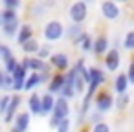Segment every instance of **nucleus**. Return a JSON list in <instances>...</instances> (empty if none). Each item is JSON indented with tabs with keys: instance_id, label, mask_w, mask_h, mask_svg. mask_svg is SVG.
Here are the masks:
<instances>
[{
	"instance_id": "obj_1",
	"label": "nucleus",
	"mask_w": 134,
	"mask_h": 132,
	"mask_svg": "<svg viewBox=\"0 0 134 132\" xmlns=\"http://www.w3.org/2000/svg\"><path fill=\"white\" fill-rule=\"evenodd\" d=\"M64 31H66V28L63 26L61 20H48V22L44 24L42 37H44L46 41H50V42H55V41H59V39L64 37Z\"/></svg>"
},
{
	"instance_id": "obj_2",
	"label": "nucleus",
	"mask_w": 134,
	"mask_h": 132,
	"mask_svg": "<svg viewBox=\"0 0 134 132\" xmlns=\"http://www.w3.org/2000/svg\"><path fill=\"white\" fill-rule=\"evenodd\" d=\"M68 17H70L72 24H79V26H81V24L86 20V17H88V8H86V4L83 2V0L74 2V4L70 6V9H68Z\"/></svg>"
},
{
	"instance_id": "obj_3",
	"label": "nucleus",
	"mask_w": 134,
	"mask_h": 132,
	"mask_svg": "<svg viewBox=\"0 0 134 132\" xmlns=\"http://www.w3.org/2000/svg\"><path fill=\"white\" fill-rule=\"evenodd\" d=\"M94 103H96L97 112H99V114H105V112H108V110L114 106V97H112V94H110L108 90H101V92L96 94Z\"/></svg>"
},
{
	"instance_id": "obj_4",
	"label": "nucleus",
	"mask_w": 134,
	"mask_h": 132,
	"mask_svg": "<svg viewBox=\"0 0 134 132\" xmlns=\"http://www.w3.org/2000/svg\"><path fill=\"white\" fill-rule=\"evenodd\" d=\"M101 15L107 20H116V19H119L121 9L118 6V2H114V0H105V2L101 4Z\"/></svg>"
},
{
	"instance_id": "obj_5",
	"label": "nucleus",
	"mask_w": 134,
	"mask_h": 132,
	"mask_svg": "<svg viewBox=\"0 0 134 132\" xmlns=\"http://www.w3.org/2000/svg\"><path fill=\"white\" fill-rule=\"evenodd\" d=\"M20 64L26 68L28 73H41V72L46 68V62L41 61L37 55H35V57H24V59L20 61Z\"/></svg>"
},
{
	"instance_id": "obj_6",
	"label": "nucleus",
	"mask_w": 134,
	"mask_h": 132,
	"mask_svg": "<svg viewBox=\"0 0 134 132\" xmlns=\"http://www.w3.org/2000/svg\"><path fill=\"white\" fill-rule=\"evenodd\" d=\"M68 114H70V103H68V99H64V97L59 95V97L55 99V106H53L52 116H55L59 121H63V119L68 117Z\"/></svg>"
},
{
	"instance_id": "obj_7",
	"label": "nucleus",
	"mask_w": 134,
	"mask_h": 132,
	"mask_svg": "<svg viewBox=\"0 0 134 132\" xmlns=\"http://www.w3.org/2000/svg\"><path fill=\"white\" fill-rule=\"evenodd\" d=\"M105 66L108 72H116L119 68V62H121V55H119V50L118 48H112L105 53Z\"/></svg>"
},
{
	"instance_id": "obj_8",
	"label": "nucleus",
	"mask_w": 134,
	"mask_h": 132,
	"mask_svg": "<svg viewBox=\"0 0 134 132\" xmlns=\"http://www.w3.org/2000/svg\"><path fill=\"white\" fill-rule=\"evenodd\" d=\"M50 64L57 72H66L68 66H70V59H68L66 53H52L50 55Z\"/></svg>"
},
{
	"instance_id": "obj_9",
	"label": "nucleus",
	"mask_w": 134,
	"mask_h": 132,
	"mask_svg": "<svg viewBox=\"0 0 134 132\" xmlns=\"http://www.w3.org/2000/svg\"><path fill=\"white\" fill-rule=\"evenodd\" d=\"M63 86H64V73H61V72L53 73L52 79H50V83H48V92L52 95H55V94L59 95L61 90H63Z\"/></svg>"
},
{
	"instance_id": "obj_10",
	"label": "nucleus",
	"mask_w": 134,
	"mask_h": 132,
	"mask_svg": "<svg viewBox=\"0 0 134 132\" xmlns=\"http://www.w3.org/2000/svg\"><path fill=\"white\" fill-rule=\"evenodd\" d=\"M53 106H55V97L46 92L44 95H41V116H48L53 112Z\"/></svg>"
},
{
	"instance_id": "obj_11",
	"label": "nucleus",
	"mask_w": 134,
	"mask_h": 132,
	"mask_svg": "<svg viewBox=\"0 0 134 132\" xmlns=\"http://www.w3.org/2000/svg\"><path fill=\"white\" fill-rule=\"evenodd\" d=\"M20 95L19 94H15V95H11V101H9V106H8V112H6V117H4V121L6 123H11L13 119H15V116H17V108L20 106Z\"/></svg>"
},
{
	"instance_id": "obj_12",
	"label": "nucleus",
	"mask_w": 134,
	"mask_h": 132,
	"mask_svg": "<svg viewBox=\"0 0 134 132\" xmlns=\"http://www.w3.org/2000/svg\"><path fill=\"white\" fill-rule=\"evenodd\" d=\"M31 39H33V26L31 24H20V30L17 33V42L22 46L24 42H28Z\"/></svg>"
},
{
	"instance_id": "obj_13",
	"label": "nucleus",
	"mask_w": 134,
	"mask_h": 132,
	"mask_svg": "<svg viewBox=\"0 0 134 132\" xmlns=\"http://www.w3.org/2000/svg\"><path fill=\"white\" fill-rule=\"evenodd\" d=\"M13 123H15L13 128H17V130H20V132H26V130L30 128V112H19V114L15 116Z\"/></svg>"
},
{
	"instance_id": "obj_14",
	"label": "nucleus",
	"mask_w": 134,
	"mask_h": 132,
	"mask_svg": "<svg viewBox=\"0 0 134 132\" xmlns=\"http://www.w3.org/2000/svg\"><path fill=\"white\" fill-rule=\"evenodd\" d=\"M92 51H94L96 55H105V53L108 51V39H107V35H99L97 39H94Z\"/></svg>"
},
{
	"instance_id": "obj_15",
	"label": "nucleus",
	"mask_w": 134,
	"mask_h": 132,
	"mask_svg": "<svg viewBox=\"0 0 134 132\" xmlns=\"http://www.w3.org/2000/svg\"><path fill=\"white\" fill-rule=\"evenodd\" d=\"M129 79H127V73H118V77L114 79V92L118 95H123L127 94V88H129Z\"/></svg>"
},
{
	"instance_id": "obj_16",
	"label": "nucleus",
	"mask_w": 134,
	"mask_h": 132,
	"mask_svg": "<svg viewBox=\"0 0 134 132\" xmlns=\"http://www.w3.org/2000/svg\"><path fill=\"white\" fill-rule=\"evenodd\" d=\"M88 72H90V81H88V84L101 86V84L105 83V73H103V70H101V68L90 66V68H88Z\"/></svg>"
},
{
	"instance_id": "obj_17",
	"label": "nucleus",
	"mask_w": 134,
	"mask_h": 132,
	"mask_svg": "<svg viewBox=\"0 0 134 132\" xmlns=\"http://www.w3.org/2000/svg\"><path fill=\"white\" fill-rule=\"evenodd\" d=\"M0 30H2L4 37H8V39H17V33H19V30H20V22H19V20L8 22V24H4Z\"/></svg>"
},
{
	"instance_id": "obj_18",
	"label": "nucleus",
	"mask_w": 134,
	"mask_h": 132,
	"mask_svg": "<svg viewBox=\"0 0 134 132\" xmlns=\"http://www.w3.org/2000/svg\"><path fill=\"white\" fill-rule=\"evenodd\" d=\"M28 108H30V114L33 116H41V95L37 92H33L28 99Z\"/></svg>"
},
{
	"instance_id": "obj_19",
	"label": "nucleus",
	"mask_w": 134,
	"mask_h": 132,
	"mask_svg": "<svg viewBox=\"0 0 134 132\" xmlns=\"http://www.w3.org/2000/svg\"><path fill=\"white\" fill-rule=\"evenodd\" d=\"M39 50H41V44L35 39H31V41H28V42L22 44V51L26 53V57H35L39 53Z\"/></svg>"
},
{
	"instance_id": "obj_20",
	"label": "nucleus",
	"mask_w": 134,
	"mask_h": 132,
	"mask_svg": "<svg viewBox=\"0 0 134 132\" xmlns=\"http://www.w3.org/2000/svg\"><path fill=\"white\" fill-rule=\"evenodd\" d=\"M9 75L13 77V83H22V84H24V81H26V77H28V72H26V68L19 62V64L15 66V70H13Z\"/></svg>"
},
{
	"instance_id": "obj_21",
	"label": "nucleus",
	"mask_w": 134,
	"mask_h": 132,
	"mask_svg": "<svg viewBox=\"0 0 134 132\" xmlns=\"http://www.w3.org/2000/svg\"><path fill=\"white\" fill-rule=\"evenodd\" d=\"M41 84V75L39 73H28L26 81H24V90H35V86Z\"/></svg>"
},
{
	"instance_id": "obj_22",
	"label": "nucleus",
	"mask_w": 134,
	"mask_h": 132,
	"mask_svg": "<svg viewBox=\"0 0 134 132\" xmlns=\"http://www.w3.org/2000/svg\"><path fill=\"white\" fill-rule=\"evenodd\" d=\"M81 33H83V28H81L79 24H72V26H70V28H66V31H64V35H66L68 39H72V41H74V39H77Z\"/></svg>"
},
{
	"instance_id": "obj_23",
	"label": "nucleus",
	"mask_w": 134,
	"mask_h": 132,
	"mask_svg": "<svg viewBox=\"0 0 134 132\" xmlns=\"http://www.w3.org/2000/svg\"><path fill=\"white\" fill-rule=\"evenodd\" d=\"M15 55H13V51H11V48L9 46H6V44H0V59H2L4 62H8V61H11Z\"/></svg>"
},
{
	"instance_id": "obj_24",
	"label": "nucleus",
	"mask_w": 134,
	"mask_h": 132,
	"mask_svg": "<svg viewBox=\"0 0 134 132\" xmlns=\"http://www.w3.org/2000/svg\"><path fill=\"white\" fill-rule=\"evenodd\" d=\"M129 95L127 94H123V95H118V99H114V106L118 108V110H125L127 106H129Z\"/></svg>"
},
{
	"instance_id": "obj_25",
	"label": "nucleus",
	"mask_w": 134,
	"mask_h": 132,
	"mask_svg": "<svg viewBox=\"0 0 134 132\" xmlns=\"http://www.w3.org/2000/svg\"><path fill=\"white\" fill-rule=\"evenodd\" d=\"M2 19H4V24H8V22L19 20V15H17V11H13V9H2Z\"/></svg>"
},
{
	"instance_id": "obj_26",
	"label": "nucleus",
	"mask_w": 134,
	"mask_h": 132,
	"mask_svg": "<svg viewBox=\"0 0 134 132\" xmlns=\"http://www.w3.org/2000/svg\"><path fill=\"white\" fill-rule=\"evenodd\" d=\"M92 46H94V39L85 31V37H83V41H81V44H79V48L83 50V51H90L92 50Z\"/></svg>"
},
{
	"instance_id": "obj_27",
	"label": "nucleus",
	"mask_w": 134,
	"mask_h": 132,
	"mask_svg": "<svg viewBox=\"0 0 134 132\" xmlns=\"http://www.w3.org/2000/svg\"><path fill=\"white\" fill-rule=\"evenodd\" d=\"M59 95H61V97H64V99H68V101H70V99H74V97H75V95H77V94H75V90H74V86H70V84H64V86H63V90H61V94H59Z\"/></svg>"
},
{
	"instance_id": "obj_28",
	"label": "nucleus",
	"mask_w": 134,
	"mask_h": 132,
	"mask_svg": "<svg viewBox=\"0 0 134 132\" xmlns=\"http://www.w3.org/2000/svg\"><path fill=\"white\" fill-rule=\"evenodd\" d=\"M2 4H4V9H13V11H17V9L22 6V0H2Z\"/></svg>"
},
{
	"instance_id": "obj_29",
	"label": "nucleus",
	"mask_w": 134,
	"mask_h": 132,
	"mask_svg": "<svg viewBox=\"0 0 134 132\" xmlns=\"http://www.w3.org/2000/svg\"><path fill=\"white\" fill-rule=\"evenodd\" d=\"M123 48H127V50H134V30L129 31V33L125 35V39H123Z\"/></svg>"
},
{
	"instance_id": "obj_30",
	"label": "nucleus",
	"mask_w": 134,
	"mask_h": 132,
	"mask_svg": "<svg viewBox=\"0 0 134 132\" xmlns=\"http://www.w3.org/2000/svg\"><path fill=\"white\" fill-rule=\"evenodd\" d=\"M9 101H11V95H2V97H0V114L6 116L8 106H9Z\"/></svg>"
},
{
	"instance_id": "obj_31",
	"label": "nucleus",
	"mask_w": 134,
	"mask_h": 132,
	"mask_svg": "<svg viewBox=\"0 0 134 132\" xmlns=\"http://www.w3.org/2000/svg\"><path fill=\"white\" fill-rule=\"evenodd\" d=\"M74 90H75V94H83V92L86 90V83H85L81 77H77L75 83H74Z\"/></svg>"
},
{
	"instance_id": "obj_32",
	"label": "nucleus",
	"mask_w": 134,
	"mask_h": 132,
	"mask_svg": "<svg viewBox=\"0 0 134 132\" xmlns=\"http://www.w3.org/2000/svg\"><path fill=\"white\" fill-rule=\"evenodd\" d=\"M50 55H52V51H50V46H48V44H46V46H41V50H39L37 57H39L41 61H44V59H50Z\"/></svg>"
},
{
	"instance_id": "obj_33",
	"label": "nucleus",
	"mask_w": 134,
	"mask_h": 132,
	"mask_svg": "<svg viewBox=\"0 0 134 132\" xmlns=\"http://www.w3.org/2000/svg\"><path fill=\"white\" fill-rule=\"evenodd\" d=\"M57 132H70V119L66 117V119H63L59 125H57V128H55Z\"/></svg>"
},
{
	"instance_id": "obj_34",
	"label": "nucleus",
	"mask_w": 134,
	"mask_h": 132,
	"mask_svg": "<svg viewBox=\"0 0 134 132\" xmlns=\"http://www.w3.org/2000/svg\"><path fill=\"white\" fill-rule=\"evenodd\" d=\"M90 132H110V127H108L107 123H103V121H101V123H97V125H94Z\"/></svg>"
},
{
	"instance_id": "obj_35",
	"label": "nucleus",
	"mask_w": 134,
	"mask_h": 132,
	"mask_svg": "<svg viewBox=\"0 0 134 132\" xmlns=\"http://www.w3.org/2000/svg\"><path fill=\"white\" fill-rule=\"evenodd\" d=\"M127 79H129V83H132V84H134V61H130V64H129V70H127Z\"/></svg>"
},
{
	"instance_id": "obj_36",
	"label": "nucleus",
	"mask_w": 134,
	"mask_h": 132,
	"mask_svg": "<svg viewBox=\"0 0 134 132\" xmlns=\"http://www.w3.org/2000/svg\"><path fill=\"white\" fill-rule=\"evenodd\" d=\"M13 88V77L9 73H6V79H4V90H11Z\"/></svg>"
},
{
	"instance_id": "obj_37",
	"label": "nucleus",
	"mask_w": 134,
	"mask_h": 132,
	"mask_svg": "<svg viewBox=\"0 0 134 132\" xmlns=\"http://www.w3.org/2000/svg\"><path fill=\"white\" fill-rule=\"evenodd\" d=\"M90 121H92L94 125H97V123H101V121H103V114H99V112H96V114H92V116H90Z\"/></svg>"
},
{
	"instance_id": "obj_38",
	"label": "nucleus",
	"mask_w": 134,
	"mask_h": 132,
	"mask_svg": "<svg viewBox=\"0 0 134 132\" xmlns=\"http://www.w3.org/2000/svg\"><path fill=\"white\" fill-rule=\"evenodd\" d=\"M4 79H6V70H0V90H4Z\"/></svg>"
},
{
	"instance_id": "obj_39",
	"label": "nucleus",
	"mask_w": 134,
	"mask_h": 132,
	"mask_svg": "<svg viewBox=\"0 0 134 132\" xmlns=\"http://www.w3.org/2000/svg\"><path fill=\"white\" fill-rule=\"evenodd\" d=\"M4 26V19H2V11H0V28Z\"/></svg>"
},
{
	"instance_id": "obj_40",
	"label": "nucleus",
	"mask_w": 134,
	"mask_h": 132,
	"mask_svg": "<svg viewBox=\"0 0 134 132\" xmlns=\"http://www.w3.org/2000/svg\"><path fill=\"white\" fill-rule=\"evenodd\" d=\"M83 2H85V4H86V2H94V0H83Z\"/></svg>"
},
{
	"instance_id": "obj_41",
	"label": "nucleus",
	"mask_w": 134,
	"mask_h": 132,
	"mask_svg": "<svg viewBox=\"0 0 134 132\" xmlns=\"http://www.w3.org/2000/svg\"><path fill=\"white\" fill-rule=\"evenodd\" d=\"M11 132H20V130H17V128H13V130H11Z\"/></svg>"
},
{
	"instance_id": "obj_42",
	"label": "nucleus",
	"mask_w": 134,
	"mask_h": 132,
	"mask_svg": "<svg viewBox=\"0 0 134 132\" xmlns=\"http://www.w3.org/2000/svg\"><path fill=\"white\" fill-rule=\"evenodd\" d=\"M118 2H129V0H118Z\"/></svg>"
}]
</instances>
